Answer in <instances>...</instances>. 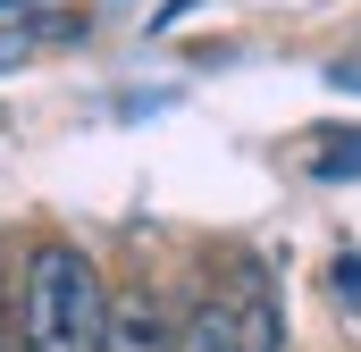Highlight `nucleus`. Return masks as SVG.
<instances>
[{"label":"nucleus","instance_id":"nucleus-1","mask_svg":"<svg viewBox=\"0 0 361 352\" xmlns=\"http://www.w3.org/2000/svg\"><path fill=\"white\" fill-rule=\"evenodd\" d=\"M17 352H109V285L85 244H34L17 277Z\"/></svg>","mask_w":361,"mask_h":352},{"label":"nucleus","instance_id":"nucleus-2","mask_svg":"<svg viewBox=\"0 0 361 352\" xmlns=\"http://www.w3.org/2000/svg\"><path fill=\"white\" fill-rule=\"evenodd\" d=\"M277 344H286V319H277L269 277H235L227 294H210L185 319V336L169 352H277Z\"/></svg>","mask_w":361,"mask_h":352},{"label":"nucleus","instance_id":"nucleus-3","mask_svg":"<svg viewBox=\"0 0 361 352\" xmlns=\"http://www.w3.org/2000/svg\"><path fill=\"white\" fill-rule=\"evenodd\" d=\"M68 34H76V17H0V76L25 68V59H42V51L68 42Z\"/></svg>","mask_w":361,"mask_h":352},{"label":"nucleus","instance_id":"nucleus-4","mask_svg":"<svg viewBox=\"0 0 361 352\" xmlns=\"http://www.w3.org/2000/svg\"><path fill=\"white\" fill-rule=\"evenodd\" d=\"M311 176H319V184H353L361 176V126H336V134L311 151Z\"/></svg>","mask_w":361,"mask_h":352},{"label":"nucleus","instance_id":"nucleus-5","mask_svg":"<svg viewBox=\"0 0 361 352\" xmlns=\"http://www.w3.org/2000/svg\"><path fill=\"white\" fill-rule=\"evenodd\" d=\"M34 8H42V0H0V17H34Z\"/></svg>","mask_w":361,"mask_h":352},{"label":"nucleus","instance_id":"nucleus-6","mask_svg":"<svg viewBox=\"0 0 361 352\" xmlns=\"http://www.w3.org/2000/svg\"><path fill=\"white\" fill-rule=\"evenodd\" d=\"M336 84H353V92H361V68H336Z\"/></svg>","mask_w":361,"mask_h":352}]
</instances>
